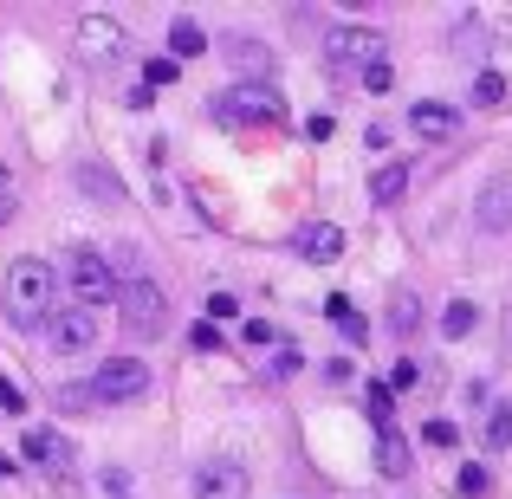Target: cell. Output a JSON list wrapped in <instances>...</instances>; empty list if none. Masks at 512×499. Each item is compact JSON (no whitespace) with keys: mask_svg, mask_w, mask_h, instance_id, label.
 <instances>
[{"mask_svg":"<svg viewBox=\"0 0 512 499\" xmlns=\"http://www.w3.org/2000/svg\"><path fill=\"white\" fill-rule=\"evenodd\" d=\"M227 65H234L240 78H247V85H266V78H273V46H260V39H227Z\"/></svg>","mask_w":512,"mask_h":499,"instance_id":"4fadbf2b","label":"cell"},{"mask_svg":"<svg viewBox=\"0 0 512 499\" xmlns=\"http://www.w3.org/2000/svg\"><path fill=\"white\" fill-rule=\"evenodd\" d=\"M26 454H33L39 467H52V474H65V467H72V441H65L59 428H33V435H26Z\"/></svg>","mask_w":512,"mask_h":499,"instance_id":"9a60e30c","label":"cell"},{"mask_svg":"<svg viewBox=\"0 0 512 499\" xmlns=\"http://www.w3.org/2000/svg\"><path fill=\"white\" fill-rule=\"evenodd\" d=\"M111 499H130V493H111Z\"/></svg>","mask_w":512,"mask_h":499,"instance_id":"8d00e7d4","label":"cell"},{"mask_svg":"<svg viewBox=\"0 0 512 499\" xmlns=\"http://www.w3.org/2000/svg\"><path fill=\"white\" fill-rule=\"evenodd\" d=\"M409 130H415L422 143H448L454 130H461V117H454L448 104H415V111H409Z\"/></svg>","mask_w":512,"mask_h":499,"instance_id":"5bb4252c","label":"cell"},{"mask_svg":"<svg viewBox=\"0 0 512 499\" xmlns=\"http://www.w3.org/2000/svg\"><path fill=\"white\" fill-rule=\"evenodd\" d=\"M422 441H428V448H454L461 428H454V422H422Z\"/></svg>","mask_w":512,"mask_h":499,"instance_id":"484cf974","label":"cell"},{"mask_svg":"<svg viewBox=\"0 0 512 499\" xmlns=\"http://www.w3.org/2000/svg\"><path fill=\"white\" fill-rule=\"evenodd\" d=\"M208 318H240V299H227V292H214V299H208Z\"/></svg>","mask_w":512,"mask_h":499,"instance_id":"4dcf8cb0","label":"cell"},{"mask_svg":"<svg viewBox=\"0 0 512 499\" xmlns=\"http://www.w3.org/2000/svg\"><path fill=\"white\" fill-rule=\"evenodd\" d=\"M474 318H480L474 305H467V299H454L448 312H441V337H467V331H474Z\"/></svg>","mask_w":512,"mask_h":499,"instance_id":"44dd1931","label":"cell"},{"mask_svg":"<svg viewBox=\"0 0 512 499\" xmlns=\"http://www.w3.org/2000/svg\"><path fill=\"white\" fill-rule=\"evenodd\" d=\"M506 448H512V402L487 415V454H506Z\"/></svg>","mask_w":512,"mask_h":499,"instance_id":"ffe728a7","label":"cell"},{"mask_svg":"<svg viewBox=\"0 0 512 499\" xmlns=\"http://www.w3.org/2000/svg\"><path fill=\"white\" fill-rule=\"evenodd\" d=\"M389 325H396V331H409V325H415V299H396V312H389Z\"/></svg>","mask_w":512,"mask_h":499,"instance_id":"d6a6232c","label":"cell"},{"mask_svg":"<svg viewBox=\"0 0 512 499\" xmlns=\"http://www.w3.org/2000/svg\"><path fill=\"white\" fill-rule=\"evenodd\" d=\"M65 279H72V292H78V305H117L124 299V286H117V273H111V260H104L98 247H72V260H65Z\"/></svg>","mask_w":512,"mask_h":499,"instance_id":"3957f363","label":"cell"},{"mask_svg":"<svg viewBox=\"0 0 512 499\" xmlns=\"http://www.w3.org/2000/svg\"><path fill=\"white\" fill-rule=\"evenodd\" d=\"M0 409H7V415H20V409H26V389H20V383H7V376H0Z\"/></svg>","mask_w":512,"mask_h":499,"instance_id":"83f0119b","label":"cell"},{"mask_svg":"<svg viewBox=\"0 0 512 499\" xmlns=\"http://www.w3.org/2000/svg\"><path fill=\"white\" fill-rule=\"evenodd\" d=\"M376 467H383L389 480H402V474H409V441H402L396 428H383V435H376Z\"/></svg>","mask_w":512,"mask_h":499,"instance_id":"2e32d148","label":"cell"},{"mask_svg":"<svg viewBox=\"0 0 512 499\" xmlns=\"http://www.w3.org/2000/svg\"><path fill=\"white\" fill-rule=\"evenodd\" d=\"M91 389H98V402H137L143 389H150V370H143L137 357H111V363H98Z\"/></svg>","mask_w":512,"mask_h":499,"instance_id":"52a82bcc","label":"cell"},{"mask_svg":"<svg viewBox=\"0 0 512 499\" xmlns=\"http://www.w3.org/2000/svg\"><path fill=\"white\" fill-rule=\"evenodd\" d=\"M78 59L85 65H117L124 59V26H117L111 13H85V20H78Z\"/></svg>","mask_w":512,"mask_h":499,"instance_id":"8992f818","label":"cell"},{"mask_svg":"<svg viewBox=\"0 0 512 499\" xmlns=\"http://www.w3.org/2000/svg\"><path fill=\"white\" fill-rule=\"evenodd\" d=\"M175 72H182V59H163V52H156V59L143 65V85H150V91H163V85H175Z\"/></svg>","mask_w":512,"mask_h":499,"instance_id":"603a6c76","label":"cell"},{"mask_svg":"<svg viewBox=\"0 0 512 499\" xmlns=\"http://www.w3.org/2000/svg\"><path fill=\"white\" fill-rule=\"evenodd\" d=\"M402 188H409V163H389V169H376L370 175V201H402Z\"/></svg>","mask_w":512,"mask_h":499,"instance_id":"ac0fdd59","label":"cell"},{"mask_svg":"<svg viewBox=\"0 0 512 499\" xmlns=\"http://www.w3.org/2000/svg\"><path fill=\"white\" fill-rule=\"evenodd\" d=\"M188 493H195V499H247L253 480H247L240 461H201L195 480H188Z\"/></svg>","mask_w":512,"mask_h":499,"instance_id":"ba28073f","label":"cell"},{"mask_svg":"<svg viewBox=\"0 0 512 499\" xmlns=\"http://www.w3.org/2000/svg\"><path fill=\"white\" fill-rule=\"evenodd\" d=\"M415 383H422V370H415V363H409V357H402V363H396V370H389V389H415Z\"/></svg>","mask_w":512,"mask_h":499,"instance_id":"f1b7e54d","label":"cell"},{"mask_svg":"<svg viewBox=\"0 0 512 499\" xmlns=\"http://www.w3.org/2000/svg\"><path fill=\"white\" fill-rule=\"evenodd\" d=\"M240 337H247L253 350H266V344H273V325H266V318H247V325H240Z\"/></svg>","mask_w":512,"mask_h":499,"instance_id":"4316f807","label":"cell"},{"mask_svg":"<svg viewBox=\"0 0 512 499\" xmlns=\"http://www.w3.org/2000/svg\"><path fill=\"white\" fill-rule=\"evenodd\" d=\"M91 344H98V318H91L85 305H72V312L52 318V350H59V357H85Z\"/></svg>","mask_w":512,"mask_h":499,"instance_id":"30bf717a","label":"cell"},{"mask_svg":"<svg viewBox=\"0 0 512 499\" xmlns=\"http://www.w3.org/2000/svg\"><path fill=\"white\" fill-rule=\"evenodd\" d=\"M7 214H13V195H0V221H7Z\"/></svg>","mask_w":512,"mask_h":499,"instance_id":"d590c367","label":"cell"},{"mask_svg":"<svg viewBox=\"0 0 512 499\" xmlns=\"http://www.w3.org/2000/svg\"><path fill=\"white\" fill-rule=\"evenodd\" d=\"M208 111H214V124H279L286 117V104H279V91L273 85H234V91H221V98H208Z\"/></svg>","mask_w":512,"mask_h":499,"instance_id":"7a4b0ae2","label":"cell"},{"mask_svg":"<svg viewBox=\"0 0 512 499\" xmlns=\"http://www.w3.org/2000/svg\"><path fill=\"white\" fill-rule=\"evenodd\" d=\"M117 305H124V331H130V337H163L169 299H163V286H156V279H130Z\"/></svg>","mask_w":512,"mask_h":499,"instance_id":"277c9868","label":"cell"},{"mask_svg":"<svg viewBox=\"0 0 512 499\" xmlns=\"http://www.w3.org/2000/svg\"><path fill=\"white\" fill-rule=\"evenodd\" d=\"M363 409H370L376 435H383V428H389V409H396V389H389V383H370V389H363Z\"/></svg>","mask_w":512,"mask_h":499,"instance_id":"d6986e66","label":"cell"},{"mask_svg":"<svg viewBox=\"0 0 512 499\" xmlns=\"http://www.w3.org/2000/svg\"><path fill=\"white\" fill-rule=\"evenodd\" d=\"M474 227L480 234H506L512 227V175H493L487 182V195H480V208H474Z\"/></svg>","mask_w":512,"mask_h":499,"instance_id":"7c38bea8","label":"cell"},{"mask_svg":"<svg viewBox=\"0 0 512 499\" xmlns=\"http://www.w3.org/2000/svg\"><path fill=\"white\" fill-rule=\"evenodd\" d=\"M325 59H331V72H370V65H383V39L370 26H338Z\"/></svg>","mask_w":512,"mask_h":499,"instance_id":"5b68a950","label":"cell"},{"mask_svg":"<svg viewBox=\"0 0 512 499\" xmlns=\"http://www.w3.org/2000/svg\"><path fill=\"white\" fill-rule=\"evenodd\" d=\"M292 253H299V260H312V266L344 260V227L338 221H305L299 234H292Z\"/></svg>","mask_w":512,"mask_h":499,"instance_id":"9c48e42d","label":"cell"},{"mask_svg":"<svg viewBox=\"0 0 512 499\" xmlns=\"http://www.w3.org/2000/svg\"><path fill=\"white\" fill-rule=\"evenodd\" d=\"M13 474H20V461H7V454H0V480H13Z\"/></svg>","mask_w":512,"mask_h":499,"instance_id":"e575fe53","label":"cell"},{"mask_svg":"<svg viewBox=\"0 0 512 499\" xmlns=\"http://www.w3.org/2000/svg\"><path fill=\"white\" fill-rule=\"evenodd\" d=\"M59 409L91 415V409H98V389H91V383H65V389H59Z\"/></svg>","mask_w":512,"mask_h":499,"instance_id":"7402d4cb","label":"cell"},{"mask_svg":"<svg viewBox=\"0 0 512 499\" xmlns=\"http://www.w3.org/2000/svg\"><path fill=\"white\" fill-rule=\"evenodd\" d=\"M201 52H208V33L195 20H175L169 26V59H201Z\"/></svg>","mask_w":512,"mask_h":499,"instance_id":"e0dca14e","label":"cell"},{"mask_svg":"<svg viewBox=\"0 0 512 499\" xmlns=\"http://www.w3.org/2000/svg\"><path fill=\"white\" fill-rule=\"evenodd\" d=\"M292 370H299V350H292V344H279V357H273V376H292Z\"/></svg>","mask_w":512,"mask_h":499,"instance_id":"1f68e13d","label":"cell"},{"mask_svg":"<svg viewBox=\"0 0 512 499\" xmlns=\"http://www.w3.org/2000/svg\"><path fill=\"white\" fill-rule=\"evenodd\" d=\"M188 350H195V357H208V350H221V331H214V318H201V325L188 331Z\"/></svg>","mask_w":512,"mask_h":499,"instance_id":"d4e9b609","label":"cell"},{"mask_svg":"<svg viewBox=\"0 0 512 499\" xmlns=\"http://www.w3.org/2000/svg\"><path fill=\"white\" fill-rule=\"evenodd\" d=\"M325 318H331V325H344V318H350V299H344V292H331V299H325Z\"/></svg>","mask_w":512,"mask_h":499,"instance_id":"836d02e7","label":"cell"},{"mask_svg":"<svg viewBox=\"0 0 512 499\" xmlns=\"http://www.w3.org/2000/svg\"><path fill=\"white\" fill-rule=\"evenodd\" d=\"M474 104H506V78L500 72H480L474 78Z\"/></svg>","mask_w":512,"mask_h":499,"instance_id":"cb8c5ba5","label":"cell"},{"mask_svg":"<svg viewBox=\"0 0 512 499\" xmlns=\"http://www.w3.org/2000/svg\"><path fill=\"white\" fill-rule=\"evenodd\" d=\"M461 493H467V499L487 493V467H461Z\"/></svg>","mask_w":512,"mask_h":499,"instance_id":"f546056e","label":"cell"},{"mask_svg":"<svg viewBox=\"0 0 512 499\" xmlns=\"http://www.w3.org/2000/svg\"><path fill=\"white\" fill-rule=\"evenodd\" d=\"M72 182L85 201H98V208H117L124 201V182H117L111 163H98V156H85V163H72Z\"/></svg>","mask_w":512,"mask_h":499,"instance_id":"8fae6325","label":"cell"},{"mask_svg":"<svg viewBox=\"0 0 512 499\" xmlns=\"http://www.w3.org/2000/svg\"><path fill=\"white\" fill-rule=\"evenodd\" d=\"M0 305H7V325L13 331H52V305H59V273L46 260H13L7 266V286H0Z\"/></svg>","mask_w":512,"mask_h":499,"instance_id":"6da1fadb","label":"cell"}]
</instances>
